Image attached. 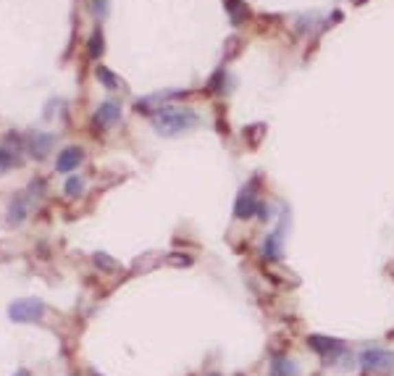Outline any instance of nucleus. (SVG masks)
Listing matches in <instances>:
<instances>
[{
	"mask_svg": "<svg viewBox=\"0 0 394 376\" xmlns=\"http://www.w3.org/2000/svg\"><path fill=\"white\" fill-rule=\"evenodd\" d=\"M197 124H200V116L192 108H161L153 116V126L163 137H179L184 132H192Z\"/></svg>",
	"mask_w": 394,
	"mask_h": 376,
	"instance_id": "obj_1",
	"label": "nucleus"
},
{
	"mask_svg": "<svg viewBox=\"0 0 394 376\" xmlns=\"http://www.w3.org/2000/svg\"><path fill=\"white\" fill-rule=\"evenodd\" d=\"M360 368L365 374H392L394 353L386 347H368L360 353Z\"/></svg>",
	"mask_w": 394,
	"mask_h": 376,
	"instance_id": "obj_2",
	"label": "nucleus"
},
{
	"mask_svg": "<svg viewBox=\"0 0 394 376\" xmlns=\"http://www.w3.org/2000/svg\"><path fill=\"white\" fill-rule=\"evenodd\" d=\"M45 316V302L37 298H19L8 305V318L16 324H34Z\"/></svg>",
	"mask_w": 394,
	"mask_h": 376,
	"instance_id": "obj_3",
	"label": "nucleus"
},
{
	"mask_svg": "<svg viewBox=\"0 0 394 376\" xmlns=\"http://www.w3.org/2000/svg\"><path fill=\"white\" fill-rule=\"evenodd\" d=\"M287 226H289V211L284 208L281 211V219H278V226L274 234H268L265 242H263V256L265 258H278L281 256V247H284V234H287Z\"/></svg>",
	"mask_w": 394,
	"mask_h": 376,
	"instance_id": "obj_4",
	"label": "nucleus"
},
{
	"mask_svg": "<svg viewBox=\"0 0 394 376\" xmlns=\"http://www.w3.org/2000/svg\"><path fill=\"white\" fill-rule=\"evenodd\" d=\"M307 345H310V350H316V355H321V358H336L344 350V345L339 340H334V337H329V334H310Z\"/></svg>",
	"mask_w": 394,
	"mask_h": 376,
	"instance_id": "obj_5",
	"label": "nucleus"
},
{
	"mask_svg": "<svg viewBox=\"0 0 394 376\" xmlns=\"http://www.w3.org/2000/svg\"><path fill=\"white\" fill-rule=\"evenodd\" d=\"M118 121H121V103L113 100V98L102 100L100 108L95 111V124H98L100 129H111V126H116Z\"/></svg>",
	"mask_w": 394,
	"mask_h": 376,
	"instance_id": "obj_6",
	"label": "nucleus"
},
{
	"mask_svg": "<svg viewBox=\"0 0 394 376\" xmlns=\"http://www.w3.org/2000/svg\"><path fill=\"white\" fill-rule=\"evenodd\" d=\"M258 197H255V190L252 187H245L242 192H239V197H237V203H234V216L237 219H252V216H258Z\"/></svg>",
	"mask_w": 394,
	"mask_h": 376,
	"instance_id": "obj_7",
	"label": "nucleus"
},
{
	"mask_svg": "<svg viewBox=\"0 0 394 376\" xmlns=\"http://www.w3.org/2000/svg\"><path fill=\"white\" fill-rule=\"evenodd\" d=\"M85 161V151L79 148V145H69V148H63L58 153V158H56V171L61 174H72L74 168H79Z\"/></svg>",
	"mask_w": 394,
	"mask_h": 376,
	"instance_id": "obj_8",
	"label": "nucleus"
},
{
	"mask_svg": "<svg viewBox=\"0 0 394 376\" xmlns=\"http://www.w3.org/2000/svg\"><path fill=\"white\" fill-rule=\"evenodd\" d=\"M34 187H37V181H32V190L27 195H19L14 197V203H11V211H8V224H21L24 219H27V213L30 208L34 206Z\"/></svg>",
	"mask_w": 394,
	"mask_h": 376,
	"instance_id": "obj_9",
	"label": "nucleus"
},
{
	"mask_svg": "<svg viewBox=\"0 0 394 376\" xmlns=\"http://www.w3.org/2000/svg\"><path fill=\"white\" fill-rule=\"evenodd\" d=\"M53 142H56V137L53 135H47V132H34L30 140V153H32V158H37V161H43L45 155L50 153V148H53Z\"/></svg>",
	"mask_w": 394,
	"mask_h": 376,
	"instance_id": "obj_10",
	"label": "nucleus"
},
{
	"mask_svg": "<svg viewBox=\"0 0 394 376\" xmlns=\"http://www.w3.org/2000/svg\"><path fill=\"white\" fill-rule=\"evenodd\" d=\"M271 376H300V368L292 358H276L271 366Z\"/></svg>",
	"mask_w": 394,
	"mask_h": 376,
	"instance_id": "obj_11",
	"label": "nucleus"
},
{
	"mask_svg": "<svg viewBox=\"0 0 394 376\" xmlns=\"http://www.w3.org/2000/svg\"><path fill=\"white\" fill-rule=\"evenodd\" d=\"M226 11L232 16V24H242L245 19H248V5L242 3V0H226Z\"/></svg>",
	"mask_w": 394,
	"mask_h": 376,
	"instance_id": "obj_12",
	"label": "nucleus"
},
{
	"mask_svg": "<svg viewBox=\"0 0 394 376\" xmlns=\"http://www.w3.org/2000/svg\"><path fill=\"white\" fill-rule=\"evenodd\" d=\"M21 164V158L14 155L11 148H6V145H0V174H6L8 168H14V166Z\"/></svg>",
	"mask_w": 394,
	"mask_h": 376,
	"instance_id": "obj_13",
	"label": "nucleus"
},
{
	"mask_svg": "<svg viewBox=\"0 0 394 376\" xmlns=\"http://www.w3.org/2000/svg\"><path fill=\"white\" fill-rule=\"evenodd\" d=\"M87 50H89V58H92V60H98V58L102 56V50H105V43H102V32H100V30L92 32Z\"/></svg>",
	"mask_w": 394,
	"mask_h": 376,
	"instance_id": "obj_14",
	"label": "nucleus"
},
{
	"mask_svg": "<svg viewBox=\"0 0 394 376\" xmlns=\"http://www.w3.org/2000/svg\"><path fill=\"white\" fill-rule=\"evenodd\" d=\"M66 197H79V195H85V179L82 177H72V179L66 181Z\"/></svg>",
	"mask_w": 394,
	"mask_h": 376,
	"instance_id": "obj_15",
	"label": "nucleus"
},
{
	"mask_svg": "<svg viewBox=\"0 0 394 376\" xmlns=\"http://www.w3.org/2000/svg\"><path fill=\"white\" fill-rule=\"evenodd\" d=\"M98 79L102 82V87H108V90H116V87H118V76L113 74V71H108L105 66H100V69H98Z\"/></svg>",
	"mask_w": 394,
	"mask_h": 376,
	"instance_id": "obj_16",
	"label": "nucleus"
},
{
	"mask_svg": "<svg viewBox=\"0 0 394 376\" xmlns=\"http://www.w3.org/2000/svg\"><path fill=\"white\" fill-rule=\"evenodd\" d=\"M92 261H95V263H98L100 269H105V271H116L118 269L116 261H113L111 256H105V253H95V258H92Z\"/></svg>",
	"mask_w": 394,
	"mask_h": 376,
	"instance_id": "obj_17",
	"label": "nucleus"
},
{
	"mask_svg": "<svg viewBox=\"0 0 394 376\" xmlns=\"http://www.w3.org/2000/svg\"><path fill=\"white\" fill-rule=\"evenodd\" d=\"M105 11H108V0H95V3H92V14L98 16V19H102Z\"/></svg>",
	"mask_w": 394,
	"mask_h": 376,
	"instance_id": "obj_18",
	"label": "nucleus"
},
{
	"mask_svg": "<svg viewBox=\"0 0 394 376\" xmlns=\"http://www.w3.org/2000/svg\"><path fill=\"white\" fill-rule=\"evenodd\" d=\"M258 216H261L263 221H265V219H271V216H274V211H271V206H265V203H261V206H258Z\"/></svg>",
	"mask_w": 394,
	"mask_h": 376,
	"instance_id": "obj_19",
	"label": "nucleus"
},
{
	"mask_svg": "<svg viewBox=\"0 0 394 376\" xmlns=\"http://www.w3.org/2000/svg\"><path fill=\"white\" fill-rule=\"evenodd\" d=\"M14 376H30V374H27V371H16Z\"/></svg>",
	"mask_w": 394,
	"mask_h": 376,
	"instance_id": "obj_20",
	"label": "nucleus"
},
{
	"mask_svg": "<svg viewBox=\"0 0 394 376\" xmlns=\"http://www.w3.org/2000/svg\"><path fill=\"white\" fill-rule=\"evenodd\" d=\"M92 376H100V374H92Z\"/></svg>",
	"mask_w": 394,
	"mask_h": 376,
	"instance_id": "obj_21",
	"label": "nucleus"
}]
</instances>
